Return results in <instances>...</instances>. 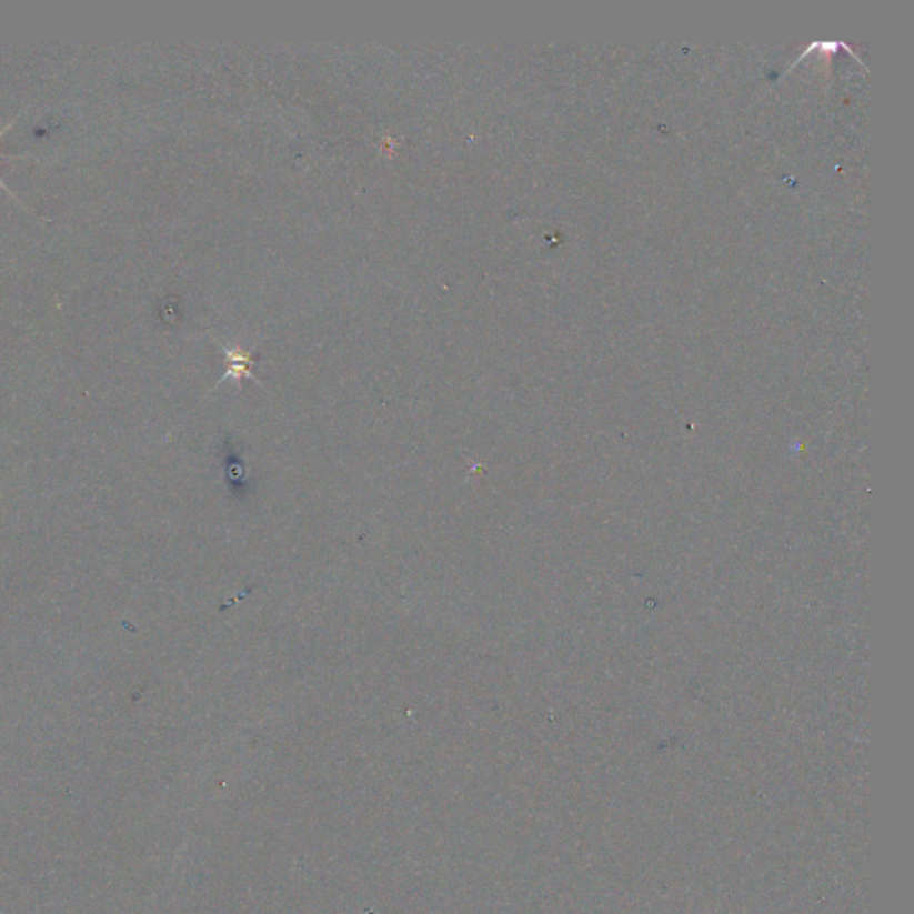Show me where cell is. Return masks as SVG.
I'll return each mask as SVG.
<instances>
[{
	"label": "cell",
	"mask_w": 914,
	"mask_h": 914,
	"mask_svg": "<svg viewBox=\"0 0 914 914\" xmlns=\"http://www.w3.org/2000/svg\"><path fill=\"white\" fill-rule=\"evenodd\" d=\"M13 123H14V120H13V122L8 123V125H6V128L2 129V131H0V137H2V134H4V132H8V129H10L11 125H13ZM0 188H4V190L8 191V193H10L11 197H14V201H19V197L14 195L13 191H11L10 188L6 187V182L2 181V179H0ZM20 204H22V202H20Z\"/></svg>",
	"instance_id": "6da1fadb"
}]
</instances>
